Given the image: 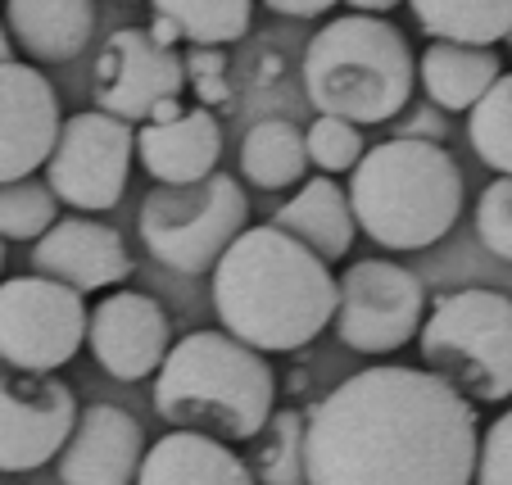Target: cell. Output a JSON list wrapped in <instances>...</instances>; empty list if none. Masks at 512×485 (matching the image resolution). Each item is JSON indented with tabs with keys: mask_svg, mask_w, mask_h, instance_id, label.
Returning <instances> with one entry per match:
<instances>
[{
	"mask_svg": "<svg viewBox=\"0 0 512 485\" xmlns=\"http://www.w3.org/2000/svg\"><path fill=\"white\" fill-rule=\"evenodd\" d=\"M150 41H159V46L173 50L177 41H182V32H177L173 19H164V14H155V23H150Z\"/></svg>",
	"mask_w": 512,
	"mask_h": 485,
	"instance_id": "obj_33",
	"label": "cell"
},
{
	"mask_svg": "<svg viewBox=\"0 0 512 485\" xmlns=\"http://www.w3.org/2000/svg\"><path fill=\"white\" fill-rule=\"evenodd\" d=\"M136 159L159 186H186L218 173L223 127L213 109H182L173 123H145L136 132Z\"/></svg>",
	"mask_w": 512,
	"mask_h": 485,
	"instance_id": "obj_17",
	"label": "cell"
},
{
	"mask_svg": "<svg viewBox=\"0 0 512 485\" xmlns=\"http://www.w3.org/2000/svg\"><path fill=\"white\" fill-rule=\"evenodd\" d=\"M426 318V291L390 259H358L336 277V336L358 354H395Z\"/></svg>",
	"mask_w": 512,
	"mask_h": 485,
	"instance_id": "obj_10",
	"label": "cell"
},
{
	"mask_svg": "<svg viewBox=\"0 0 512 485\" xmlns=\"http://www.w3.org/2000/svg\"><path fill=\"white\" fill-rule=\"evenodd\" d=\"M0 268H5V241H0Z\"/></svg>",
	"mask_w": 512,
	"mask_h": 485,
	"instance_id": "obj_37",
	"label": "cell"
},
{
	"mask_svg": "<svg viewBox=\"0 0 512 485\" xmlns=\"http://www.w3.org/2000/svg\"><path fill=\"white\" fill-rule=\"evenodd\" d=\"M96 100L100 114H114L123 123H145L159 100H177L186 87V64L177 50L150 41L141 28H118L96 59Z\"/></svg>",
	"mask_w": 512,
	"mask_h": 485,
	"instance_id": "obj_12",
	"label": "cell"
},
{
	"mask_svg": "<svg viewBox=\"0 0 512 485\" xmlns=\"http://www.w3.org/2000/svg\"><path fill=\"white\" fill-rule=\"evenodd\" d=\"M354 14H386V10H395L399 0H345Z\"/></svg>",
	"mask_w": 512,
	"mask_h": 485,
	"instance_id": "obj_34",
	"label": "cell"
},
{
	"mask_svg": "<svg viewBox=\"0 0 512 485\" xmlns=\"http://www.w3.org/2000/svg\"><path fill=\"white\" fill-rule=\"evenodd\" d=\"M272 14H286V19H322L340 5V0H263Z\"/></svg>",
	"mask_w": 512,
	"mask_h": 485,
	"instance_id": "obj_32",
	"label": "cell"
},
{
	"mask_svg": "<svg viewBox=\"0 0 512 485\" xmlns=\"http://www.w3.org/2000/svg\"><path fill=\"white\" fill-rule=\"evenodd\" d=\"M59 223V200L46 182H0V241H41Z\"/></svg>",
	"mask_w": 512,
	"mask_h": 485,
	"instance_id": "obj_27",
	"label": "cell"
},
{
	"mask_svg": "<svg viewBox=\"0 0 512 485\" xmlns=\"http://www.w3.org/2000/svg\"><path fill=\"white\" fill-rule=\"evenodd\" d=\"M476 408L426 368H363L304 418V485H472Z\"/></svg>",
	"mask_w": 512,
	"mask_h": 485,
	"instance_id": "obj_1",
	"label": "cell"
},
{
	"mask_svg": "<svg viewBox=\"0 0 512 485\" xmlns=\"http://www.w3.org/2000/svg\"><path fill=\"white\" fill-rule=\"evenodd\" d=\"M155 14L177 23L182 41L195 46H232L250 32L254 0H150Z\"/></svg>",
	"mask_w": 512,
	"mask_h": 485,
	"instance_id": "obj_24",
	"label": "cell"
},
{
	"mask_svg": "<svg viewBox=\"0 0 512 485\" xmlns=\"http://www.w3.org/2000/svg\"><path fill=\"white\" fill-rule=\"evenodd\" d=\"M10 41L37 64H64L91 46L96 5L91 0H5Z\"/></svg>",
	"mask_w": 512,
	"mask_h": 485,
	"instance_id": "obj_18",
	"label": "cell"
},
{
	"mask_svg": "<svg viewBox=\"0 0 512 485\" xmlns=\"http://www.w3.org/2000/svg\"><path fill=\"white\" fill-rule=\"evenodd\" d=\"M78 422V395L55 372L0 363V472H37L59 458Z\"/></svg>",
	"mask_w": 512,
	"mask_h": 485,
	"instance_id": "obj_11",
	"label": "cell"
},
{
	"mask_svg": "<svg viewBox=\"0 0 512 485\" xmlns=\"http://www.w3.org/2000/svg\"><path fill=\"white\" fill-rule=\"evenodd\" d=\"M182 64H186V82H191L195 96L204 100V109L223 105L227 100V59L218 55V46H195Z\"/></svg>",
	"mask_w": 512,
	"mask_h": 485,
	"instance_id": "obj_31",
	"label": "cell"
},
{
	"mask_svg": "<svg viewBox=\"0 0 512 485\" xmlns=\"http://www.w3.org/2000/svg\"><path fill=\"white\" fill-rule=\"evenodd\" d=\"M503 73L494 46H463V41H431L417 59V78L422 91L449 114H467L485 91L494 87V78Z\"/></svg>",
	"mask_w": 512,
	"mask_h": 485,
	"instance_id": "obj_21",
	"label": "cell"
},
{
	"mask_svg": "<svg viewBox=\"0 0 512 485\" xmlns=\"http://www.w3.org/2000/svg\"><path fill=\"white\" fill-rule=\"evenodd\" d=\"M422 363L472 404L512 399V295L467 286L435 300L417 327Z\"/></svg>",
	"mask_w": 512,
	"mask_h": 485,
	"instance_id": "obj_6",
	"label": "cell"
},
{
	"mask_svg": "<svg viewBox=\"0 0 512 485\" xmlns=\"http://www.w3.org/2000/svg\"><path fill=\"white\" fill-rule=\"evenodd\" d=\"M476 485H512V408L490 422L476 445Z\"/></svg>",
	"mask_w": 512,
	"mask_h": 485,
	"instance_id": "obj_30",
	"label": "cell"
},
{
	"mask_svg": "<svg viewBox=\"0 0 512 485\" xmlns=\"http://www.w3.org/2000/svg\"><path fill=\"white\" fill-rule=\"evenodd\" d=\"M87 345V304L73 286L41 272L0 282V363L55 372Z\"/></svg>",
	"mask_w": 512,
	"mask_h": 485,
	"instance_id": "obj_8",
	"label": "cell"
},
{
	"mask_svg": "<svg viewBox=\"0 0 512 485\" xmlns=\"http://www.w3.org/2000/svg\"><path fill=\"white\" fill-rule=\"evenodd\" d=\"M476 236L490 254L512 263V177H499L476 200Z\"/></svg>",
	"mask_w": 512,
	"mask_h": 485,
	"instance_id": "obj_29",
	"label": "cell"
},
{
	"mask_svg": "<svg viewBox=\"0 0 512 485\" xmlns=\"http://www.w3.org/2000/svg\"><path fill=\"white\" fill-rule=\"evenodd\" d=\"M467 141L481 164L512 177V73H499L494 87L467 109Z\"/></svg>",
	"mask_w": 512,
	"mask_h": 485,
	"instance_id": "obj_25",
	"label": "cell"
},
{
	"mask_svg": "<svg viewBox=\"0 0 512 485\" xmlns=\"http://www.w3.org/2000/svg\"><path fill=\"white\" fill-rule=\"evenodd\" d=\"M5 59H14V41H10V32H5V23H0V64Z\"/></svg>",
	"mask_w": 512,
	"mask_h": 485,
	"instance_id": "obj_36",
	"label": "cell"
},
{
	"mask_svg": "<svg viewBox=\"0 0 512 485\" xmlns=\"http://www.w3.org/2000/svg\"><path fill=\"white\" fill-rule=\"evenodd\" d=\"M508 41H512V32H508Z\"/></svg>",
	"mask_w": 512,
	"mask_h": 485,
	"instance_id": "obj_38",
	"label": "cell"
},
{
	"mask_svg": "<svg viewBox=\"0 0 512 485\" xmlns=\"http://www.w3.org/2000/svg\"><path fill=\"white\" fill-rule=\"evenodd\" d=\"M59 96L41 68L5 59L0 64V182L32 177L50 159L59 136Z\"/></svg>",
	"mask_w": 512,
	"mask_h": 485,
	"instance_id": "obj_14",
	"label": "cell"
},
{
	"mask_svg": "<svg viewBox=\"0 0 512 485\" xmlns=\"http://www.w3.org/2000/svg\"><path fill=\"white\" fill-rule=\"evenodd\" d=\"M431 41L494 46L512 32V0H408Z\"/></svg>",
	"mask_w": 512,
	"mask_h": 485,
	"instance_id": "obj_23",
	"label": "cell"
},
{
	"mask_svg": "<svg viewBox=\"0 0 512 485\" xmlns=\"http://www.w3.org/2000/svg\"><path fill=\"white\" fill-rule=\"evenodd\" d=\"M354 227L386 250H431L463 214V168L431 136H395L363 150L349 173Z\"/></svg>",
	"mask_w": 512,
	"mask_h": 485,
	"instance_id": "obj_3",
	"label": "cell"
},
{
	"mask_svg": "<svg viewBox=\"0 0 512 485\" xmlns=\"http://www.w3.org/2000/svg\"><path fill=\"white\" fill-rule=\"evenodd\" d=\"M277 404L268 359L227 331H191L168 345L155 372V413L177 431L254 440Z\"/></svg>",
	"mask_w": 512,
	"mask_h": 485,
	"instance_id": "obj_4",
	"label": "cell"
},
{
	"mask_svg": "<svg viewBox=\"0 0 512 485\" xmlns=\"http://www.w3.org/2000/svg\"><path fill=\"white\" fill-rule=\"evenodd\" d=\"M259 454H254V481L259 485H304V413L295 408H272L263 422Z\"/></svg>",
	"mask_w": 512,
	"mask_h": 485,
	"instance_id": "obj_26",
	"label": "cell"
},
{
	"mask_svg": "<svg viewBox=\"0 0 512 485\" xmlns=\"http://www.w3.org/2000/svg\"><path fill=\"white\" fill-rule=\"evenodd\" d=\"M136 155V132L132 123L114 114H73L59 123V136L46 159V186L55 200L73 204V209H114L127 191V173H132Z\"/></svg>",
	"mask_w": 512,
	"mask_h": 485,
	"instance_id": "obj_9",
	"label": "cell"
},
{
	"mask_svg": "<svg viewBox=\"0 0 512 485\" xmlns=\"http://www.w3.org/2000/svg\"><path fill=\"white\" fill-rule=\"evenodd\" d=\"M417 87V55L381 14H345L318 28L304 50V91L313 109L354 127H377L404 114Z\"/></svg>",
	"mask_w": 512,
	"mask_h": 485,
	"instance_id": "obj_5",
	"label": "cell"
},
{
	"mask_svg": "<svg viewBox=\"0 0 512 485\" xmlns=\"http://www.w3.org/2000/svg\"><path fill=\"white\" fill-rule=\"evenodd\" d=\"M145 458L141 422L118 404H91L73 422L59 449V481L64 485H132Z\"/></svg>",
	"mask_w": 512,
	"mask_h": 485,
	"instance_id": "obj_15",
	"label": "cell"
},
{
	"mask_svg": "<svg viewBox=\"0 0 512 485\" xmlns=\"http://www.w3.org/2000/svg\"><path fill=\"white\" fill-rule=\"evenodd\" d=\"M132 485H254V472L223 440L168 431L164 440L145 449Z\"/></svg>",
	"mask_w": 512,
	"mask_h": 485,
	"instance_id": "obj_19",
	"label": "cell"
},
{
	"mask_svg": "<svg viewBox=\"0 0 512 485\" xmlns=\"http://www.w3.org/2000/svg\"><path fill=\"white\" fill-rule=\"evenodd\" d=\"M363 127L345 123V118H327L318 114V123L304 132V155H309V168H322V173H354V164L363 159Z\"/></svg>",
	"mask_w": 512,
	"mask_h": 485,
	"instance_id": "obj_28",
	"label": "cell"
},
{
	"mask_svg": "<svg viewBox=\"0 0 512 485\" xmlns=\"http://www.w3.org/2000/svg\"><path fill=\"white\" fill-rule=\"evenodd\" d=\"M272 227L286 236H295L300 245H309L318 259L336 263L354 245V214H349V195L336 177H309L300 191L290 195L272 214Z\"/></svg>",
	"mask_w": 512,
	"mask_h": 485,
	"instance_id": "obj_20",
	"label": "cell"
},
{
	"mask_svg": "<svg viewBox=\"0 0 512 485\" xmlns=\"http://www.w3.org/2000/svg\"><path fill=\"white\" fill-rule=\"evenodd\" d=\"M32 268L50 282H64L78 295H87L127 282L132 254L114 227L96 223V218H64L32 245Z\"/></svg>",
	"mask_w": 512,
	"mask_h": 485,
	"instance_id": "obj_16",
	"label": "cell"
},
{
	"mask_svg": "<svg viewBox=\"0 0 512 485\" xmlns=\"http://www.w3.org/2000/svg\"><path fill=\"white\" fill-rule=\"evenodd\" d=\"M87 345L114 381H145L164 363L173 327L159 300L141 291H114L87 313Z\"/></svg>",
	"mask_w": 512,
	"mask_h": 485,
	"instance_id": "obj_13",
	"label": "cell"
},
{
	"mask_svg": "<svg viewBox=\"0 0 512 485\" xmlns=\"http://www.w3.org/2000/svg\"><path fill=\"white\" fill-rule=\"evenodd\" d=\"M127 5H132V0H127Z\"/></svg>",
	"mask_w": 512,
	"mask_h": 485,
	"instance_id": "obj_39",
	"label": "cell"
},
{
	"mask_svg": "<svg viewBox=\"0 0 512 485\" xmlns=\"http://www.w3.org/2000/svg\"><path fill=\"white\" fill-rule=\"evenodd\" d=\"M241 173L259 191H286V186L309 177V155H304V132L286 118H263L241 141Z\"/></svg>",
	"mask_w": 512,
	"mask_h": 485,
	"instance_id": "obj_22",
	"label": "cell"
},
{
	"mask_svg": "<svg viewBox=\"0 0 512 485\" xmlns=\"http://www.w3.org/2000/svg\"><path fill=\"white\" fill-rule=\"evenodd\" d=\"M177 114H182V105H177V100H159V105L150 109V118H145V123H173Z\"/></svg>",
	"mask_w": 512,
	"mask_h": 485,
	"instance_id": "obj_35",
	"label": "cell"
},
{
	"mask_svg": "<svg viewBox=\"0 0 512 485\" xmlns=\"http://www.w3.org/2000/svg\"><path fill=\"white\" fill-rule=\"evenodd\" d=\"M250 204L236 177L213 173L204 182L155 186L136 209V232L145 250L173 272H204L245 232Z\"/></svg>",
	"mask_w": 512,
	"mask_h": 485,
	"instance_id": "obj_7",
	"label": "cell"
},
{
	"mask_svg": "<svg viewBox=\"0 0 512 485\" xmlns=\"http://www.w3.org/2000/svg\"><path fill=\"white\" fill-rule=\"evenodd\" d=\"M213 309L223 331L259 354L304 350L336 318L331 263L272 223L245 227L213 263Z\"/></svg>",
	"mask_w": 512,
	"mask_h": 485,
	"instance_id": "obj_2",
	"label": "cell"
}]
</instances>
